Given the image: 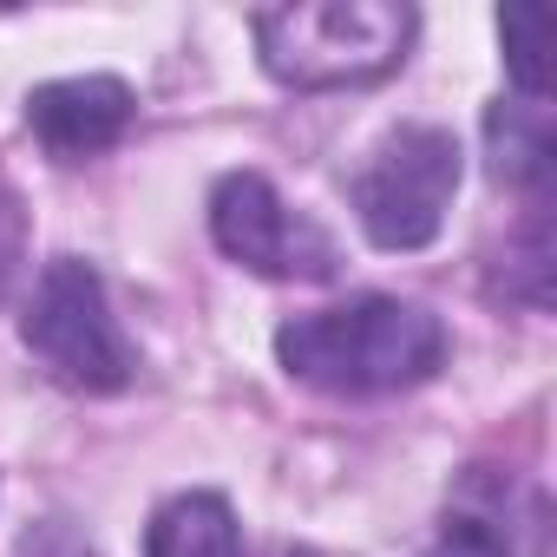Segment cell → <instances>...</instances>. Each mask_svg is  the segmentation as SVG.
Listing matches in <instances>:
<instances>
[{
	"label": "cell",
	"mask_w": 557,
	"mask_h": 557,
	"mask_svg": "<svg viewBox=\"0 0 557 557\" xmlns=\"http://www.w3.org/2000/svg\"><path fill=\"white\" fill-rule=\"evenodd\" d=\"M138 99L125 79L112 73H86V79H53V86H34L27 92V125L34 138L60 158V164H86L99 151H112L132 125Z\"/></svg>",
	"instance_id": "8992f818"
},
{
	"label": "cell",
	"mask_w": 557,
	"mask_h": 557,
	"mask_svg": "<svg viewBox=\"0 0 557 557\" xmlns=\"http://www.w3.org/2000/svg\"><path fill=\"white\" fill-rule=\"evenodd\" d=\"M550 27H557V21H550V8H537V0H524V8H505V14H498L505 53H511V79H518V92L537 99V106H544V86H550V66H544Z\"/></svg>",
	"instance_id": "9c48e42d"
},
{
	"label": "cell",
	"mask_w": 557,
	"mask_h": 557,
	"mask_svg": "<svg viewBox=\"0 0 557 557\" xmlns=\"http://www.w3.org/2000/svg\"><path fill=\"white\" fill-rule=\"evenodd\" d=\"M426 557H511V544H505V531L485 524V518H453Z\"/></svg>",
	"instance_id": "30bf717a"
},
{
	"label": "cell",
	"mask_w": 557,
	"mask_h": 557,
	"mask_svg": "<svg viewBox=\"0 0 557 557\" xmlns=\"http://www.w3.org/2000/svg\"><path fill=\"white\" fill-rule=\"evenodd\" d=\"M210 230L216 249L256 275H275V283H329L335 275V236L309 216H296L283 197H275L269 177L256 171H230L210 190Z\"/></svg>",
	"instance_id": "5b68a950"
},
{
	"label": "cell",
	"mask_w": 557,
	"mask_h": 557,
	"mask_svg": "<svg viewBox=\"0 0 557 557\" xmlns=\"http://www.w3.org/2000/svg\"><path fill=\"white\" fill-rule=\"evenodd\" d=\"M145 557H243V531H236L230 498L184 492V498L158 505V518L145 531Z\"/></svg>",
	"instance_id": "52a82bcc"
},
{
	"label": "cell",
	"mask_w": 557,
	"mask_h": 557,
	"mask_svg": "<svg viewBox=\"0 0 557 557\" xmlns=\"http://www.w3.org/2000/svg\"><path fill=\"white\" fill-rule=\"evenodd\" d=\"M283 368L322 394H400L446 368V322L400 296H355L275 335Z\"/></svg>",
	"instance_id": "6da1fadb"
},
{
	"label": "cell",
	"mask_w": 557,
	"mask_h": 557,
	"mask_svg": "<svg viewBox=\"0 0 557 557\" xmlns=\"http://www.w3.org/2000/svg\"><path fill=\"white\" fill-rule=\"evenodd\" d=\"M21 342L47 361L53 381L79 387V394H119L138 368V355H132V342L106 302L99 269L79 256H60L40 275V289L21 315Z\"/></svg>",
	"instance_id": "3957f363"
},
{
	"label": "cell",
	"mask_w": 557,
	"mask_h": 557,
	"mask_svg": "<svg viewBox=\"0 0 557 557\" xmlns=\"http://www.w3.org/2000/svg\"><path fill=\"white\" fill-rule=\"evenodd\" d=\"M283 557H315V550H283Z\"/></svg>",
	"instance_id": "7c38bea8"
},
{
	"label": "cell",
	"mask_w": 557,
	"mask_h": 557,
	"mask_svg": "<svg viewBox=\"0 0 557 557\" xmlns=\"http://www.w3.org/2000/svg\"><path fill=\"white\" fill-rule=\"evenodd\" d=\"M485 138H492V171H498L505 184H524V190H544V184H550V119H544L537 99H524V106H492Z\"/></svg>",
	"instance_id": "ba28073f"
},
{
	"label": "cell",
	"mask_w": 557,
	"mask_h": 557,
	"mask_svg": "<svg viewBox=\"0 0 557 557\" xmlns=\"http://www.w3.org/2000/svg\"><path fill=\"white\" fill-rule=\"evenodd\" d=\"M413 27V8H394V0H302V8L256 14V53L269 79L296 92H329L387 79L407 60Z\"/></svg>",
	"instance_id": "7a4b0ae2"
},
{
	"label": "cell",
	"mask_w": 557,
	"mask_h": 557,
	"mask_svg": "<svg viewBox=\"0 0 557 557\" xmlns=\"http://www.w3.org/2000/svg\"><path fill=\"white\" fill-rule=\"evenodd\" d=\"M21 236H27V223H21V203H14V190H0V296H8L14 269H21Z\"/></svg>",
	"instance_id": "8fae6325"
},
{
	"label": "cell",
	"mask_w": 557,
	"mask_h": 557,
	"mask_svg": "<svg viewBox=\"0 0 557 557\" xmlns=\"http://www.w3.org/2000/svg\"><path fill=\"white\" fill-rule=\"evenodd\" d=\"M459 190V145L440 125H400L355 177V216L381 249H426Z\"/></svg>",
	"instance_id": "277c9868"
}]
</instances>
